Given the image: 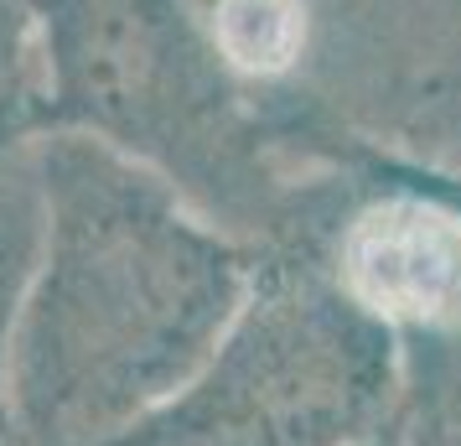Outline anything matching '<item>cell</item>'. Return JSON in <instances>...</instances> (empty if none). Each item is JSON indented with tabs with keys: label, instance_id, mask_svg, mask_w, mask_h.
<instances>
[{
	"label": "cell",
	"instance_id": "obj_6",
	"mask_svg": "<svg viewBox=\"0 0 461 446\" xmlns=\"http://www.w3.org/2000/svg\"><path fill=\"white\" fill-rule=\"evenodd\" d=\"M212 47L223 68L239 73H285L306 47V5L301 0H218Z\"/></svg>",
	"mask_w": 461,
	"mask_h": 446
},
{
	"label": "cell",
	"instance_id": "obj_4",
	"mask_svg": "<svg viewBox=\"0 0 461 446\" xmlns=\"http://www.w3.org/2000/svg\"><path fill=\"white\" fill-rule=\"evenodd\" d=\"M332 280L399 342L461 332V218L374 167V192L332 239Z\"/></svg>",
	"mask_w": 461,
	"mask_h": 446
},
{
	"label": "cell",
	"instance_id": "obj_9",
	"mask_svg": "<svg viewBox=\"0 0 461 446\" xmlns=\"http://www.w3.org/2000/svg\"><path fill=\"white\" fill-rule=\"evenodd\" d=\"M378 446H399V431H394V436H389V441H378Z\"/></svg>",
	"mask_w": 461,
	"mask_h": 446
},
{
	"label": "cell",
	"instance_id": "obj_1",
	"mask_svg": "<svg viewBox=\"0 0 461 446\" xmlns=\"http://www.w3.org/2000/svg\"><path fill=\"white\" fill-rule=\"evenodd\" d=\"M42 250L11 342V436L109 446L203 369L254 255L171 177L84 130H42Z\"/></svg>",
	"mask_w": 461,
	"mask_h": 446
},
{
	"label": "cell",
	"instance_id": "obj_8",
	"mask_svg": "<svg viewBox=\"0 0 461 446\" xmlns=\"http://www.w3.org/2000/svg\"><path fill=\"white\" fill-rule=\"evenodd\" d=\"M374 167L399 177V182H410V187H420V192H430V197H440L461 218V161H394V156H384Z\"/></svg>",
	"mask_w": 461,
	"mask_h": 446
},
{
	"label": "cell",
	"instance_id": "obj_5",
	"mask_svg": "<svg viewBox=\"0 0 461 446\" xmlns=\"http://www.w3.org/2000/svg\"><path fill=\"white\" fill-rule=\"evenodd\" d=\"M42 250V177L32 130L0 146V441L11 436V342Z\"/></svg>",
	"mask_w": 461,
	"mask_h": 446
},
{
	"label": "cell",
	"instance_id": "obj_2",
	"mask_svg": "<svg viewBox=\"0 0 461 446\" xmlns=\"http://www.w3.org/2000/svg\"><path fill=\"white\" fill-rule=\"evenodd\" d=\"M404 405L399 332L327 265H259L203 369L109 446H378Z\"/></svg>",
	"mask_w": 461,
	"mask_h": 446
},
{
	"label": "cell",
	"instance_id": "obj_3",
	"mask_svg": "<svg viewBox=\"0 0 461 446\" xmlns=\"http://www.w3.org/2000/svg\"><path fill=\"white\" fill-rule=\"evenodd\" d=\"M37 52L47 130H84L146 167L229 130V68L182 0H42Z\"/></svg>",
	"mask_w": 461,
	"mask_h": 446
},
{
	"label": "cell",
	"instance_id": "obj_7",
	"mask_svg": "<svg viewBox=\"0 0 461 446\" xmlns=\"http://www.w3.org/2000/svg\"><path fill=\"white\" fill-rule=\"evenodd\" d=\"M37 32H42V0H0V105L22 88L37 58Z\"/></svg>",
	"mask_w": 461,
	"mask_h": 446
}]
</instances>
